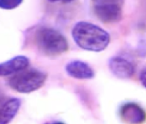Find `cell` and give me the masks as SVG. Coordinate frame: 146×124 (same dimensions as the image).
<instances>
[{
    "label": "cell",
    "mask_w": 146,
    "mask_h": 124,
    "mask_svg": "<svg viewBox=\"0 0 146 124\" xmlns=\"http://www.w3.org/2000/svg\"><path fill=\"white\" fill-rule=\"evenodd\" d=\"M72 36L80 48L95 52L104 51L111 41L110 35L105 29L84 21H78L74 26Z\"/></svg>",
    "instance_id": "1"
},
{
    "label": "cell",
    "mask_w": 146,
    "mask_h": 124,
    "mask_svg": "<svg viewBox=\"0 0 146 124\" xmlns=\"http://www.w3.org/2000/svg\"><path fill=\"white\" fill-rule=\"evenodd\" d=\"M36 43L41 52L46 55L55 57L65 53L68 49L66 38L52 28L43 27L36 33Z\"/></svg>",
    "instance_id": "2"
},
{
    "label": "cell",
    "mask_w": 146,
    "mask_h": 124,
    "mask_svg": "<svg viewBox=\"0 0 146 124\" xmlns=\"http://www.w3.org/2000/svg\"><path fill=\"white\" fill-rule=\"evenodd\" d=\"M47 75L38 69H25L13 75L8 80L12 89L20 93H30L40 89L45 83Z\"/></svg>",
    "instance_id": "3"
},
{
    "label": "cell",
    "mask_w": 146,
    "mask_h": 124,
    "mask_svg": "<svg viewBox=\"0 0 146 124\" xmlns=\"http://www.w3.org/2000/svg\"><path fill=\"white\" fill-rule=\"evenodd\" d=\"M97 18L105 23H115L122 19V10L120 4L113 0L98 3L94 6Z\"/></svg>",
    "instance_id": "4"
},
{
    "label": "cell",
    "mask_w": 146,
    "mask_h": 124,
    "mask_svg": "<svg viewBox=\"0 0 146 124\" xmlns=\"http://www.w3.org/2000/svg\"><path fill=\"white\" fill-rule=\"evenodd\" d=\"M108 66L111 72L119 79H129L135 73V67L132 63L122 57H111Z\"/></svg>",
    "instance_id": "5"
},
{
    "label": "cell",
    "mask_w": 146,
    "mask_h": 124,
    "mask_svg": "<svg viewBox=\"0 0 146 124\" xmlns=\"http://www.w3.org/2000/svg\"><path fill=\"white\" fill-rule=\"evenodd\" d=\"M120 114L122 120L128 124H141L145 119L144 110L134 102H128L123 105Z\"/></svg>",
    "instance_id": "6"
},
{
    "label": "cell",
    "mask_w": 146,
    "mask_h": 124,
    "mask_svg": "<svg viewBox=\"0 0 146 124\" xmlns=\"http://www.w3.org/2000/svg\"><path fill=\"white\" fill-rule=\"evenodd\" d=\"M65 69L68 75L76 79H91L95 75L94 70L88 63L77 60L68 62Z\"/></svg>",
    "instance_id": "7"
},
{
    "label": "cell",
    "mask_w": 146,
    "mask_h": 124,
    "mask_svg": "<svg viewBox=\"0 0 146 124\" xmlns=\"http://www.w3.org/2000/svg\"><path fill=\"white\" fill-rule=\"evenodd\" d=\"M29 60L24 55H18L7 61L0 63V77L15 74L27 69Z\"/></svg>",
    "instance_id": "8"
},
{
    "label": "cell",
    "mask_w": 146,
    "mask_h": 124,
    "mask_svg": "<svg viewBox=\"0 0 146 124\" xmlns=\"http://www.w3.org/2000/svg\"><path fill=\"white\" fill-rule=\"evenodd\" d=\"M21 104L20 99L13 97L0 104V123H9L19 112Z\"/></svg>",
    "instance_id": "9"
},
{
    "label": "cell",
    "mask_w": 146,
    "mask_h": 124,
    "mask_svg": "<svg viewBox=\"0 0 146 124\" xmlns=\"http://www.w3.org/2000/svg\"><path fill=\"white\" fill-rule=\"evenodd\" d=\"M23 0H0V9L12 10L19 7Z\"/></svg>",
    "instance_id": "10"
},
{
    "label": "cell",
    "mask_w": 146,
    "mask_h": 124,
    "mask_svg": "<svg viewBox=\"0 0 146 124\" xmlns=\"http://www.w3.org/2000/svg\"><path fill=\"white\" fill-rule=\"evenodd\" d=\"M146 72H145V69L144 68V70L141 71V74L139 75V79L141 82V84H142L144 87H145V82H146Z\"/></svg>",
    "instance_id": "11"
},
{
    "label": "cell",
    "mask_w": 146,
    "mask_h": 124,
    "mask_svg": "<svg viewBox=\"0 0 146 124\" xmlns=\"http://www.w3.org/2000/svg\"><path fill=\"white\" fill-rule=\"evenodd\" d=\"M50 2H58V1H62L64 3H70L73 0H48Z\"/></svg>",
    "instance_id": "12"
},
{
    "label": "cell",
    "mask_w": 146,
    "mask_h": 124,
    "mask_svg": "<svg viewBox=\"0 0 146 124\" xmlns=\"http://www.w3.org/2000/svg\"><path fill=\"white\" fill-rule=\"evenodd\" d=\"M50 124H65L64 122H53V123H51Z\"/></svg>",
    "instance_id": "13"
}]
</instances>
